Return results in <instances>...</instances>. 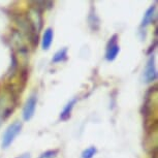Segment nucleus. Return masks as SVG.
Returning <instances> with one entry per match:
<instances>
[{
  "label": "nucleus",
  "mask_w": 158,
  "mask_h": 158,
  "mask_svg": "<svg viewBox=\"0 0 158 158\" xmlns=\"http://www.w3.org/2000/svg\"><path fill=\"white\" fill-rule=\"evenodd\" d=\"M66 56H67V49L66 48H63V49L59 50L54 55V57H53V62H54V63H58V62L64 61L65 59H66Z\"/></svg>",
  "instance_id": "9d476101"
},
{
  "label": "nucleus",
  "mask_w": 158,
  "mask_h": 158,
  "mask_svg": "<svg viewBox=\"0 0 158 158\" xmlns=\"http://www.w3.org/2000/svg\"><path fill=\"white\" fill-rule=\"evenodd\" d=\"M26 19H27L29 24H30L34 33L38 35L41 27H43V17H41L40 10H38L37 8H35L33 6H31L30 10L28 11L27 16H26Z\"/></svg>",
  "instance_id": "7ed1b4c3"
},
{
  "label": "nucleus",
  "mask_w": 158,
  "mask_h": 158,
  "mask_svg": "<svg viewBox=\"0 0 158 158\" xmlns=\"http://www.w3.org/2000/svg\"><path fill=\"white\" fill-rule=\"evenodd\" d=\"M18 158H30V155H29V154H23V155H21L20 157H18Z\"/></svg>",
  "instance_id": "4468645a"
},
{
  "label": "nucleus",
  "mask_w": 158,
  "mask_h": 158,
  "mask_svg": "<svg viewBox=\"0 0 158 158\" xmlns=\"http://www.w3.org/2000/svg\"><path fill=\"white\" fill-rule=\"evenodd\" d=\"M36 103H37V98L35 95H31V96L26 100L25 106H24V108H23L24 120L28 121L33 117L35 108H36Z\"/></svg>",
  "instance_id": "20e7f679"
},
{
  "label": "nucleus",
  "mask_w": 158,
  "mask_h": 158,
  "mask_svg": "<svg viewBox=\"0 0 158 158\" xmlns=\"http://www.w3.org/2000/svg\"><path fill=\"white\" fill-rule=\"evenodd\" d=\"M53 36H54V34H53V30L51 28H48L46 29V31H44V36H43V49L44 50H49V48L51 47V44L53 43Z\"/></svg>",
  "instance_id": "0eeeda50"
},
{
  "label": "nucleus",
  "mask_w": 158,
  "mask_h": 158,
  "mask_svg": "<svg viewBox=\"0 0 158 158\" xmlns=\"http://www.w3.org/2000/svg\"><path fill=\"white\" fill-rule=\"evenodd\" d=\"M16 104V97L13 90L5 89L4 92L0 93V116L2 118H7L14 111Z\"/></svg>",
  "instance_id": "f257e3e1"
},
{
  "label": "nucleus",
  "mask_w": 158,
  "mask_h": 158,
  "mask_svg": "<svg viewBox=\"0 0 158 158\" xmlns=\"http://www.w3.org/2000/svg\"><path fill=\"white\" fill-rule=\"evenodd\" d=\"M57 154H58V150H50L43 153L38 158H56Z\"/></svg>",
  "instance_id": "ddd939ff"
},
{
  "label": "nucleus",
  "mask_w": 158,
  "mask_h": 158,
  "mask_svg": "<svg viewBox=\"0 0 158 158\" xmlns=\"http://www.w3.org/2000/svg\"><path fill=\"white\" fill-rule=\"evenodd\" d=\"M119 50H120V48H119L117 44V35H114V36L111 38V40L109 41L108 47H106V60H109V61L114 60V59L117 57Z\"/></svg>",
  "instance_id": "39448f33"
},
{
  "label": "nucleus",
  "mask_w": 158,
  "mask_h": 158,
  "mask_svg": "<svg viewBox=\"0 0 158 158\" xmlns=\"http://www.w3.org/2000/svg\"><path fill=\"white\" fill-rule=\"evenodd\" d=\"M76 99H73V100H70L69 102H68L66 106H65V108L63 109V111H62L61 113V115H60V118H61V120H67L68 118L70 117V114H71V111H73V106H74V103H76Z\"/></svg>",
  "instance_id": "1a4fd4ad"
},
{
  "label": "nucleus",
  "mask_w": 158,
  "mask_h": 158,
  "mask_svg": "<svg viewBox=\"0 0 158 158\" xmlns=\"http://www.w3.org/2000/svg\"><path fill=\"white\" fill-rule=\"evenodd\" d=\"M157 77V71L155 68L154 64V57H151L149 59L147 65H146V69H145V80L147 83L153 82L156 80Z\"/></svg>",
  "instance_id": "423d86ee"
},
{
  "label": "nucleus",
  "mask_w": 158,
  "mask_h": 158,
  "mask_svg": "<svg viewBox=\"0 0 158 158\" xmlns=\"http://www.w3.org/2000/svg\"><path fill=\"white\" fill-rule=\"evenodd\" d=\"M96 154V148L95 147H89L86 150L83 151L82 158H93L94 155Z\"/></svg>",
  "instance_id": "9b49d317"
},
{
  "label": "nucleus",
  "mask_w": 158,
  "mask_h": 158,
  "mask_svg": "<svg viewBox=\"0 0 158 158\" xmlns=\"http://www.w3.org/2000/svg\"><path fill=\"white\" fill-rule=\"evenodd\" d=\"M21 129H22V123L20 121L13 122L5 129L3 135H2V148H7L14 142L15 138L20 133Z\"/></svg>",
  "instance_id": "f03ea898"
},
{
  "label": "nucleus",
  "mask_w": 158,
  "mask_h": 158,
  "mask_svg": "<svg viewBox=\"0 0 158 158\" xmlns=\"http://www.w3.org/2000/svg\"><path fill=\"white\" fill-rule=\"evenodd\" d=\"M34 5H41L40 7V10H47V8H51L53 6V2L51 1H34L32 2Z\"/></svg>",
  "instance_id": "f8f14e48"
},
{
  "label": "nucleus",
  "mask_w": 158,
  "mask_h": 158,
  "mask_svg": "<svg viewBox=\"0 0 158 158\" xmlns=\"http://www.w3.org/2000/svg\"><path fill=\"white\" fill-rule=\"evenodd\" d=\"M155 10H156V6H155V5H153V6H151L150 8L147 10L146 14L144 15V19H143V22H142L143 27H146L147 25L152 23V21L154 20L155 16H156V15H155Z\"/></svg>",
  "instance_id": "6e6552de"
}]
</instances>
